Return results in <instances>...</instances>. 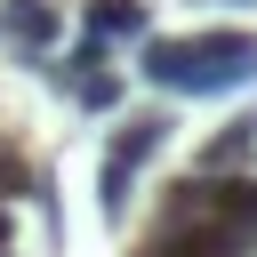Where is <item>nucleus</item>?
<instances>
[{
	"mask_svg": "<svg viewBox=\"0 0 257 257\" xmlns=\"http://www.w3.org/2000/svg\"><path fill=\"white\" fill-rule=\"evenodd\" d=\"M137 80H153L169 96H233V88L257 80V32H233V24L185 32V40L145 32L137 40Z\"/></svg>",
	"mask_w": 257,
	"mask_h": 257,
	"instance_id": "obj_1",
	"label": "nucleus"
},
{
	"mask_svg": "<svg viewBox=\"0 0 257 257\" xmlns=\"http://www.w3.org/2000/svg\"><path fill=\"white\" fill-rule=\"evenodd\" d=\"M40 72H48V88H56V96H72L80 112H112V104H120V88H128V80H120V64H112V48H104V40H88V32H80L56 64H40Z\"/></svg>",
	"mask_w": 257,
	"mask_h": 257,
	"instance_id": "obj_2",
	"label": "nucleus"
},
{
	"mask_svg": "<svg viewBox=\"0 0 257 257\" xmlns=\"http://www.w3.org/2000/svg\"><path fill=\"white\" fill-rule=\"evenodd\" d=\"M0 40L40 64V56H56V40H64V8H56V0H0Z\"/></svg>",
	"mask_w": 257,
	"mask_h": 257,
	"instance_id": "obj_3",
	"label": "nucleus"
},
{
	"mask_svg": "<svg viewBox=\"0 0 257 257\" xmlns=\"http://www.w3.org/2000/svg\"><path fill=\"white\" fill-rule=\"evenodd\" d=\"M80 32L104 48H137L153 32V0H80Z\"/></svg>",
	"mask_w": 257,
	"mask_h": 257,
	"instance_id": "obj_4",
	"label": "nucleus"
},
{
	"mask_svg": "<svg viewBox=\"0 0 257 257\" xmlns=\"http://www.w3.org/2000/svg\"><path fill=\"white\" fill-rule=\"evenodd\" d=\"M241 161H257V112H233V120L201 145V161H193V169H201V177H233Z\"/></svg>",
	"mask_w": 257,
	"mask_h": 257,
	"instance_id": "obj_5",
	"label": "nucleus"
},
{
	"mask_svg": "<svg viewBox=\"0 0 257 257\" xmlns=\"http://www.w3.org/2000/svg\"><path fill=\"white\" fill-rule=\"evenodd\" d=\"M0 257H16V225H8V209H0Z\"/></svg>",
	"mask_w": 257,
	"mask_h": 257,
	"instance_id": "obj_6",
	"label": "nucleus"
},
{
	"mask_svg": "<svg viewBox=\"0 0 257 257\" xmlns=\"http://www.w3.org/2000/svg\"><path fill=\"white\" fill-rule=\"evenodd\" d=\"M217 8H257V0H217Z\"/></svg>",
	"mask_w": 257,
	"mask_h": 257,
	"instance_id": "obj_7",
	"label": "nucleus"
}]
</instances>
